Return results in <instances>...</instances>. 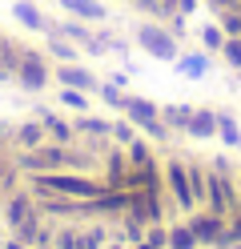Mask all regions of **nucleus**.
<instances>
[{"label": "nucleus", "mask_w": 241, "mask_h": 249, "mask_svg": "<svg viewBox=\"0 0 241 249\" xmlns=\"http://www.w3.org/2000/svg\"><path fill=\"white\" fill-rule=\"evenodd\" d=\"M64 81H69V85H89V89H93V76H89V72H73V69H69V72H64Z\"/></svg>", "instance_id": "obj_7"}, {"label": "nucleus", "mask_w": 241, "mask_h": 249, "mask_svg": "<svg viewBox=\"0 0 241 249\" xmlns=\"http://www.w3.org/2000/svg\"><path fill=\"white\" fill-rule=\"evenodd\" d=\"M205 69H209V60H205V56H185V65H181L185 76H201Z\"/></svg>", "instance_id": "obj_4"}, {"label": "nucleus", "mask_w": 241, "mask_h": 249, "mask_svg": "<svg viewBox=\"0 0 241 249\" xmlns=\"http://www.w3.org/2000/svg\"><path fill=\"white\" fill-rule=\"evenodd\" d=\"M60 101H64V105H73V108H85V97H80V92H73V89H69V92H60Z\"/></svg>", "instance_id": "obj_8"}, {"label": "nucleus", "mask_w": 241, "mask_h": 249, "mask_svg": "<svg viewBox=\"0 0 241 249\" xmlns=\"http://www.w3.org/2000/svg\"><path fill=\"white\" fill-rule=\"evenodd\" d=\"M225 56H229V60H233V65L241 69V44H225Z\"/></svg>", "instance_id": "obj_9"}, {"label": "nucleus", "mask_w": 241, "mask_h": 249, "mask_svg": "<svg viewBox=\"0 0 241 249\" xmlns=\"http://www.w3.org/2000/svg\"><path fill=\"white\" fill-rule=\"evenodd\" d=\"M64 8L80 12V17H93V20H101V17H105V8H101V4H93V0H64Z\"/></svg>", "instance_id": "obj_2"}, {"label": "nucleus", "mask_w": 241, "mask_h": 249, "mask_svg": "<svg viewBox=\"0 0 241 249\" xmlns=\"http://www.w3.org/2000/svg\"><path fill=\"white\" fill-rule=\"evenodd\" d=\"M129 161H133V165H149V145L133 141V145H129Z\"/></svg>", "instance_id": "obj_5"}, {"label": "nucleus", "mask_w": 241, "mask_h": 249, "mask_svg": "<svg viewBox=\"0 0 241 249\" xmlns=\"http://www.w3.org/2000/svg\"><path fill=\"white\" fill-rule=\"evenodd\" d=\"M16 17H20L24 24H32V28H40V17H37V12H32L28 4H20V8H16Z\"/></svg>", "instance_id": "obj_6"}, {"label": "nucleus", "mask_w": 241, "mask_h": 249, "mask_svg": "<svg viewBox=\"0 0 241 249\" xmlns=\"http://www.w3.org/2000/svg\"><path fill=\"white\" fill-rule=\"evenodd\" d=\"M137 40L145 44V49H149V53H157L161 60H173L177 56V44L165 36V33H157V28L153 24H145V28H137Z\"/></svg>", "instance_id": "obj_1"}, {"label": "nucleus", "mask_w": 241, "mask_h": 249, "mask_svg": "<svg viewBox=\"0 0 241 249\" xmlns=\"http://www.w3.org/2000/svg\"><path fill=\"white\" fill-rule=\"evenodd\" d=\"M189 129L197 133V137H213V117H209V113H197V117H193V124H189Z\"/></svg>", "instance_id": "obj_3"}]
</instances>
